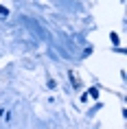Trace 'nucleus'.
Returning a JSON list of instances; mask_svg holds the SVG:
<instances>
[{
	"label": "nucleus",
	"instance_id": "nucleus-1",
	"mask_svg": "<svg viewBox=\"0 0 127 129\" xmlns=\"http://www.w3.org/2000/svg\"><path fill=\"white\" fill-rule=\"evenodd\" d=\"M90 96H94V99H96V96H99V90L92 88V90H90Z\"/></svg>",
	"mask_w": 127,
	"mask_h": 129
},
{
	"label": "nucleus",
	"instance_id": "nucleus-2",
	"mask_svg": "<svg viewBox=\"0 0 127 129\" xmlns=\"http://www.w3.org/2000/svg\"><path fill=\"white\" fill-rule=\"evenodd\" d=\"M0 15H7V9L5 7H0Z\"/></svg>",
	"mask_w": 127,
	"mask_h": 129
}]
</instances>
